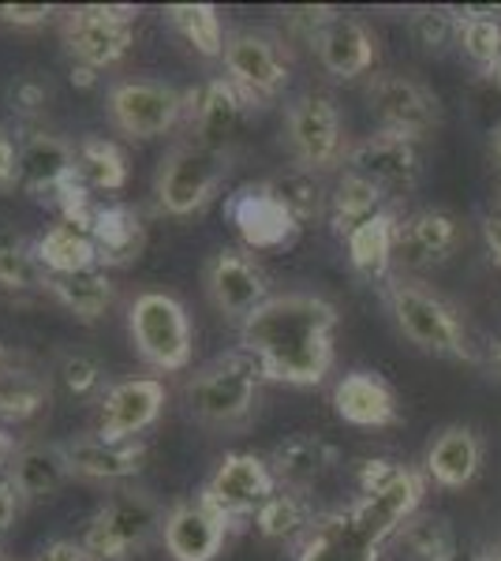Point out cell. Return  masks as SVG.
<instances>
[{"label":"cell","mask_w":501,"mask_h":561,"mask_svg":"<svg viewBox=\"0 0 501 561\" xmlns=\"http://www.w3.org/2000/svg\"><path fill=\"white\" fill-rule=\"evenodd\" d=\"M337 307L311 293L270 296L240 322V352L259 364L266 382L322 386L333 367Z\"/></svg>","instance_id":"obj_1"},{"label":"cell","mask_w":501,"mask_h":561,"mask_svg":"<svg viewBox=\"0 0 501 561\" xmlns=\"http://www.w3.org/2000/svg\"><path fill=\"white\" fill-rule=\"evenodd\" d=\"M382 300H386L389 314H394L397 330L405 333L415 348L431 352V356H442V359H476L457 307L445 304L434 288L423 285V280L389 274L382 280Z\"/></svg>","instance_id":"obj_2"},{"label":"cell","mask_w":501,"mask_h":561,"mask_svg":"<svg viewBox=\"0 0 501 561\" xmlns=\"http://www.w3.org/2000/svg\"><path fill=\"white\" fill-rule=\"evenodd\" d=\"M262 378L259 364L248 352H225L209 359L191 375L187 382V409L206 427H240L259 409V386Z\"/></svg>","instance_id":"obj_3"},{"label":"cell","mask_w":501,"mask_h":561,"mask_svg":"<svg viewBox=\"0 0 501 561\" xmlns=\"http://www.w3.org/2000/svg\"><path fill=\"white\" fill-rule=\"evenodd\" d=\"M423 494H426V483L415 468L375 457V460H363L360 497L349 502V510H352V517L386 547V542H394L397 531L415 517V510L423 505Z\"/></svg>","instance_id":"obj_4"},{"label":"cell","mask_w":501,"mask_h":561,"mask_svg":"<svg viewBox=\"0 0 501 561\" xmlns=\"http://www.w3.org/2000/svg\"><path fill=\"white\" fill-rule=\"evenodd\" d=\"M232 173V150H214L203 142H180L172 147L153 176L158 206L172 217H191L206 210Z\"/></svg>","instance_id":"obj_5"},{"label":"cell","mask_w":501,"mask_h":561,"mask_svg":"<svg viewBox=\"0 0 501 561\" xmlns=\"http://www.w3.org/2000/svg\"><path fill=\"white\" fill-rule=\"evenodd\" d=\"M166 531V513L150 494L121 491L98 505L83 531V550L90 561H127L143 554Z\"/></svg>","instance_id":"obj_6"},{"label":"cell","mask_w":501,"mask_h":561,"mask_svg":"<svg viewBox=\"0 0 501 561\" xmlns=\"http://www.w3.org/2000/svg\"><path fill=\"white\" fill-rule=\"evenodd\" d=\"M127 337L135 356L153 370H184L195 352L187 307L169 293H139L127 307Z\"/></svg>","instance_id":"obj_7"},{"label":"cell","mask_w":501,"mask_h":561,"mask_svg":"<svg viewBox=\"0 0 501 561\" xmlns=\"http://www.w3.org/2000/svg\"><path fill=\"white\" fill-rule=\"evenodd\" d=\"M135 23H139V8L132 4L68 8V15L60 20V42L71 65L105 71L124 60L135 45Z\"/></svg>","instance_id":"obj_8"},{"label":"cell","mask_w":501,"mask_h":561,"mask_svg":"<svg viewBox=\"0 0 501 561\" xmlns=\"http://www.w3.org/2000/svg\"><path fill=\"white\" fill-rule=\"evenodd\" d=\"M285 139H288V150H293L296 165L315 176L333 165H341L344 153H349L337 102L330 94H322V90H307V94H299L288 102Z\"/></svg>","instance_id":"obj_9"},{"label":"cell","mask_w":501,"mask_h":561,"mask_svg":"<svg viewBox=\"0 0 501 561\" xmlns=\"http://www.w3.org/2000/svg\"><path fill=\"white\" fill-rule=\"evenodd\" d=\"M184 116H191V90L180 94L158 79H124L109 87V121L127 139H158Z\"/></svg>","instance_id":"obj_10"},{"label":"cell","mask_w":501,"mask_h":561,"mask_svg":"<svg viewBox=\"0 0 501 561\" xmlns=\"http://www.w3.org/2000/svg\"><path fill=\"white\" fill-rule=\"evenodd\" d=\"M225 79L248 98V105H266L277 94H285L293 79V60L281 38L262 31H236L225 42Z\"/></svg>","instance_id":"obj_11"},{"label":"cell","mask_w":501,"mask_h":561,"mask_svg":"<svg viewBox=\"0 0 501 561\" xmlns=\"http://www.w3.org/2000/svg\"><path fill=\"white\" fill-rule=\"evenodd\" d=\"M277 476H273L270 460L254 454H225L217 460V468L203 483L198 502H206L214 513H221L232 528H240L243 520H254V513L262 510V502L277 491Z\"/></svg>","instance_id":"obj_12"},{"label":"cell","mask_w":501,"mask_h":561,"mask_svg":"<svg viewBox=\"0 0 501 561\" xmlns=\"http://www.w3.org/2000/svg\"><path fill=\"white\" fill-rule=\"evenodd\" d=\"M344 173L371 180V184L386 192V198H400L415 192L419 176H423V153H419L415 139H405V135L394 131H375L349 147Z\"/></svg>","instance_id":"obj_13"},{"label":"cell","mask_w":501,"mask_h":561,"mask_svg":"<svg viewBox=\"0 0 501 561\" xmlns=\"http://www.w3.org/2000/svg\"><path fill=\"white\" fill-rule=\"evenodd\" d=\"M367 102H371V116L378 121V131H394L415 142L423 135H431L442 121L439 98L423 83H415L408 76H394V71L371 79Z\"/></svg>","instance_id":"obj_14"},{"label":"cell","mask_w":501,"mask_h":561,"mask_svg":"<svg viewBox=\"0 0 501 561\" xmlns=\"http://www.w3.org/2000/svg\"><path fill=\"white\" fill-rule=\"evenodd\" d=\"M169 404V389L161 378H127L109 386L98 401L94 434L102 442H135L161 420Z\"/></svg>","instance_id":"obj_15"},{"label":"cell","mask_w":501,"mask_h":561,"mask_svg":"<svg viewBox=\"0 0 501 561\" xmlns=\"http://www.w3.org/2000/svg\"><path fill=\"white\" fill-rule=\"evenodd\" d=\"M225 214L236 225L240 240L248 243L251 251H277L296 243L299 225L296 217L285 210L277 195H273L270 180H259V184H243L236 187L225 203Z\"/></svg>","instance_id":"obj_16"},{"label":"cell","mask_w":501,"mask_h":561,"mask_svg":"<svg viewBox=\"0 0 501 561\" xmlns=\"http://www.w3.org/2000/svg\"><path fill=\"white\" fill-rule=\"evenodd\" d=\"M206 296L229 322H243L259 311L266 296V274L259 262L236 248H221L206 262Z\"/></svg>","instance_id":"obj_17"},{"label":"cell","mask_w":501,"mask_h":561,"mask_svg":"<svg viewBox=\"0 0 501 561\" xmlns=\"http://www.w3.org/2000/svg\"><path fill=\"white\" fill-rule=\"evenodd\" d=\"M382 550L386 547L344 505L315 517L311 528L296 539L293 561H382Z\"/></svg>","instance_id":"obj_18"},{"label":"cell","mask_w":501,"mask_h":561,"mask_svg":"<svg viewBox=\"0 0 501 561\" xmlns=\"http://www.w3.org/2000/svg\"><path fill=\"white\" fill-rule=\"evenodd\" d=\"M229 531L232 524L195 497V502H180L166 513L161 542H166V554L172 561H214L221 554Z\"/></svg>","instance_id":"obj_19"},{"label":"cell","mask_w":501,"mask_h":561,"mask_svg":"<svg viewBox=\"0 0 501 561\" xmlns=\"http://www.w3.org/2000/svg\"><path fill=\"white\" fill-rule=\"evenodd\" d=\"M464 237V225L457 214L449 210H415L412 217L397 225V255L405 266L426 270V266H442L457 255Z\"/></svg>","instance_id":"obj_20"},{"label":"cell","mask_w":501,"mask_h":561,"mask_svg":"<svg viewBox=\"0 0 501 561\" xmlns=\"http://www.w3.org/2000/svg\"><path fill=\"white\" fill-rule=\"evenodd\" d=\"M311 49H315L318 65L330 71L333 79H341V83L367 76L378 60V45H375V34L367 31V23L355 20V15H341V12L322 26V34L315 38Z\"/></svg>","instance_id":"obj_21"},{"label":"cell","mask_w":501,"mask_h":561,"mask_svg":"<svg viewBox=\"0 0 501 561\" xmlns=\"http://www.w3.org/2000/svg\"><path fill=\"white\" fill-rule=\"evenodd\" d=\"M333 412L344 423L363 431H378V427H394L400 420V404L394 386L386 382L375 370H352L341 375L333 386Z\"/></svg>","instance_id":"obj_22"},{"label":"cell","mask_w":501,"mask_h":561,"mask_svg":"<svg viewBox=\"0 0 501 561\" xmlns=\"http://www.w3.org/2000/svg\"><path fill=\"white\" fill-rule=\"evenodd\" d=\"M248 98L236 90L229 79L217 76L209 79L206 87L191 90V131H195V142L214 150H229L232 135L240 131L243 116H248Z\"/></svg>","instance_id":"obj_23"},{"label":"cell","mask_w":501,"mask_h":561,"mask_svg":"<svg viewBox=\"0 0 501 561\" xmlns=\"http://www.w3.org/2000/svg\"><path fill=\"white\" fill-rule=\"evenodd\" d=\"M71 472L94 483H124L147 468V442H102L94 431L64 442Z\"/></svg>","instance_id":"obj_24"},{"label":"cell","mask_w":501,"mask_h":561,"mask_svg":"<svg viewBox=\"0 0 501 561\" xmlns=\"http://www.w3.org/2000/svg\"><path fill=\"white\" fill-rule=\"evenodd\" d=\"M76 173V147L53 131H26L20 139V176L23 192L49 203L57 187Z\"/></svg>","instance_id":"obj_25"},{"label":"cell","mask_w":501,"mask_h":561,"mask_svg":"<svg viewBox=\"0 0 501 561\" xmlns=\"http://www.w3.org/2000/svg\"><path fill=\"white\" fill-rule=\"evenodd\" d=\"M49 375L26 352L0 345V420L26 423L49 404Z\"/></svg>","instance_id":"obj_26"},{"label":"cell","mask_w":501,"mask_h":561,"mask_svg":"<svg viewBox=\"0 0 501 561\" xmlns=\"http://www.w3.org/2000/svg\"><path fill=\"white\" fill-rule=\"evenodd\" d=\"M423 468L445 491H464L468 483H476L482 468V438L464 423H449L431 438Z\"/></svg>","instance_id":"obj_27"},{"label":"cell","mask_w":501,"mask_h":561,"mask_svg":"<svg viewBox=\"0 0 501 561\" xmlns=\"http://www.w3.org/2000/svg\"><path fill=\"white\" fill-rule=\"evenodd\" d=\"M90 240L98 248V266L102 270L132 266L143 255V248H147V221L127 203L98 206L94 225H90Z\"/></svg>","instance_id":"obj_28"},{"label":"cell","mask_w":501,"mask_h":561,"mask_svg":"<svg viewBox=\"0 0 501 561\" xmlns=\"http://www.w3.org/2000/svg\"><path fill=\"white\" fill-rule=\"evenodd\" d=\"M337 446L318 434H293V438L277 442L270 454V468L277 476L281 486H293V491H311L322 476L333 472L337 465Z\"/></svg>","instance_id":"obj_29"},{"label":"cell","mask_w":501,"mask_h":561,"mask_svg":"<svg viewBox=\"0 0 501 561\" xmlns=\"http://www.w3.org/2000/svg\"><path fill=\"white\" fill-rule=\"evenodd\" d=\"M8 479L15 483L23 502H42V497L57 494L68 479H76V472H71L68 454H64V442H34V446L12 457Z\"/></svg>","instance_id":"obj_30"},{"label":"cell","mask_w":501,"mask_h":561,"mask_svg":"<svg viewBox=\"0 0 501 561\" xmlns=\"http://www.w3.org/2000/svg\"><path fill=\"white\" fill-rule=\"evenodd\" d=\"M34 259L42 262V270L49 277H68V274H87V270H102L98 266V248L90 240L87 229L60 221L53 229H45L34 240Z\"/></svg>","instance_id":"obj_31"},{"label":"cell","mask_w":501,"mask_h":561,"mask_svg":"<svg viewBox=\"0 0 501 561\" xmlns=\"http://www.w3.org/2000/svg\"><path fill=\"white\" fill-rule=\"evenodd\" d=\"M397 225H400L397 214L382 210L344 237V248H349V262L355 274H363L367 280L389 277V262L397 255Z\"/></svg>","instance_id":"obj_32"},{"label":"cell","mask_w":501,"mask_h":561,"mask_svg":"<svg viewBox=\"0 0 501 561\" xmlns=\"http://www.w3.org/2000/svg\"><path fill=\"white\" fill-rule=\"evenodd\" d=\"M45 293H49L68 314H76L79 322H98L116 300V285L109 280L105 270L49 277V280H45Z\"/></svg>","instance_id":"obj_33"},{"label":"cell","mask_w":501,"mask_h":561,"mask_svg":"<svg viewBox=\"0 0 501 561\" xmlns=\"http://www.w3.org/2000/svg\"><path fill=\"white\" fill-rule=\"evenodd\" d=\"M382 203H386V192H382V187H375L371 180H363L355 173H344L330 195L333 232L344 240L352 229H360L363 221H371L375 214H382Z\"/></svg>","instance_id":"obj_34"},{"label":"cell","mask_w":501,"mask_h":561,"mask_svg":"<svg viewBox=\"0 0 501 561\" xmlns=\"http://www.w3.org/2000/svg\"><path fill=\"white\" fill-rule=\"evenodd\" d=\"M315 524V513L311 505H307L304 491H293V486H277L266 502H262V510L254 513V528H259L262 539H299L307 528Z\"/></svg>","instance_id":"obj_35"},{"label":"cell","mask_w":501,"mask_h":561,"mask_svg":"<svg viewBox=\"0 0 501 561\" xmlns=\"http://www.w3.org/2000/svg\"><path fill=\"white\" fill-rule=\"evenodd\" d=\"M76 176L90 192H121L127 184V158L113 139L87 135L76 147Z\"/></svg>","instance_id":"obj_36"},{"label":"cell","mask_w":501,"mask_h":561,"mask_svg":"<svg viewBox=\"0 0 501 561\" xmlns=\"http://www.w3.org/2000/svg\"><path fill=\"white\" fill-rule=\"evenodd\" d=\"M169 15V26L184 38L191 49L203 53V57L217 60L225 57V23L217 15L214 4H172L166 8Z\"/></svg>","instance_id":"obj_37"},{"label":"cell","mask_w":501,"mask_h":561,"mask_svg":"<svg viewBox=\"0 0 501 561\" xmlns=\"http://www.w3.org/2000/svg\"><path fill=\"white\" fill-rule=\"evenodd\" d=\"M45 280H49V274L34 259V243H23L20 232L0 225V288L15 296L45 293Z\"/></svg>","instance_id":"obj_38"},{"label":"cell","mask_w":501,"mask_h":561,"mask_svg":"<svg viewBox=\"0 0 501 561\" xmlns=\"http://www.w3.org/2000/svg\"><path fill=\"white\" fill-rule=\"evenodd\" d=\"M457 45L482 76H490L501 65V15L490 8H464Z\"/></svg>","instance_id":"obj_39"},{"label":"cell","mask_w":501,"mask_h":561,"mask_svg":"<svg viewBox=\"0 0 501 561\" xmlns=\"http://www.w3.org/2000/svg\"><path fill=\"white\" fill-rule=\"evenodd\" d=\"M394 542L408 561H445L457 550V539H453L445 517H412L394 536Z\"/></svg>","instance_id":"obj_40"},{"label":"cell","mask_w":501,"mask_h":561,"mask_svg":"<svg viewBox=\"0 0 501 561\" xmlns=\"http://www.w3.org/2000/svg\"><path fill=\"white\" fill-rule=\"evenodd\" d=\"M270 187H273V195H277L281 203H285V210L296 217L299 229L322 217V203H326L322 184H318V176L307 173V169L296 165V169H288V173L273 176Z\"/></svg>","instance_id":"obj_41"},{"label":"cell","mask_w":501,"mask_h":561,"mask_svg":"<svg viewBox=\"0 0 501 561\" xmlns=\"http://www.w3.org/2000/svg\"><path fill=\"white\" fill-rule=\"evenodd\" d=\"M408 34L412 42L419 45L423 53H445L453 42L460 38V12L457 8H434V4H423V8H412L408 12Z\"/></svg>","instance_id":"obj_42"},{"label":"cell","mask_w":501,"mask_h":561,"mask_svg":"<svg viewBox=\"0 0 501 561\" xmlns=\"http://www.w3.org/2000/svg\"><path fill=\"white\" fill-rule=\"evenodd\" d=\"M49 203L60 210V221H68V225H76V229L90 232V225H94V214H98V203H94V192H90V187L76 173L64 180V184L57 187V195H53Z\"/></svg>","instance_id":"obj_43"},{"label":"cell","mask_w":501,"mask_h":561,"mask_svg":"<svg viewBox=\"0 0 501 561\" xmlns=\"http://www.w3.org/2000/svg\"><path fill=\"white\" fill-rule=\"evenodd\" d=\"M57 378L68 393L90 397V393H98V386H102V367H98L90 356H83V352H64L60 364H57Z\"/></svg>","instance_id":"obj_44"},{"label":"cell","mask_w":501,"mask_h":561,"mask_svg":"<svg viewBox=\"0 0 501 561\" xmlns=\"http://www.w3.org/2000/svg\"><path fill=\"white\" fill-rule=\"evenodd\" d=\"M333 8H315V4H307V8H288L285 12V26H288V34L293 38H304V42H311L322 34V26L333 20Z\"/></svg>","instance_id":"obj_45"},{"label":"cell","mask_w":501,"mask_h":561,"mask_svg":"<svg viewBox=\"0 0 501 561\" xmlns=\"http://www.w3.org/2000/svg\"><path fill=\"white\" fill-rule=\"evenodd\" d=\"M15 187H23V176H20V142L8 135V128H0V195H12Z\"/></svg>","instance_id":"obj_46"},{"label":"cell","mask_w":501,"mask_h":561,"mask_svg":"<svg viewBox=\"0 0 501 561\" xmlns=\"http://www.w3.org/2000/svg\"><path fill=\"white\" fill-rule=\"evenodd\" d=\"M57 15L53 4H0V23L8 26H42Z\"/></svg>","instance_id":"obj_47"},{"label":"cell","mask_w":501,"mask_h":561,"mask_svg":"<svg viewBox=\"0 0 501 561\" xmlns=\"http://www.w3.org/2000/svg\"><path fill=\"white\" fill-rule=\"evenodd\" d=\"M45 98H49V90H45L38 79H20V83L12 87V108H15V113H23V116L42 113Z\"/></svg>","instance_id":"obj_48"},{"label":"cell","mask_w":501,"mask_h":561,"mask_svg":"<svg viewBox=\"0 0 501 561\" xmlns=\"http://www.w3.org/2000/svg\"><path fill=\"white\" fill-rule=\"evenodd\" d=\"M20 491H15V483L8 476H0V531H8L20 517Z\"/></svg>","instance_id":"obj_49"},{"label":"cell","mask_w":501,"mask_h":561,"mask_svg":"<svg viewBox=\"0 0 501 561\" xmlns=\"http://www.w3.org/2000/svg\"><path fill=\"white\" fill-rule=\"evenodd\" d=\"M38 561H90V558H87L83 542L57 539V542H49V547L42 550V554H38Z\"/></svg>","instance_id":"obj_50"},{"label":"cell","mask_w":501,"mask_h":561,"mask_svg":"<svg viewBox=\"0 0 501 561\" xmlns=\"http://www.w3.org/2000/svg\"><path fill=\"white\" fill-rule=\"evenodd\" d=\"M482 240H487L490 255L501 266V210L498 214H482Z\"/></svg>","instance_id":"obj_51"},{"label":"cell","mask_w":501,"mask_h":561,"mask_svg":"<svg viewBox=\"0 0 501 561\" xmlns=\"http://www.w3.org/2000/svg\"><path fill=\"white\" fill-rule=\"evenodd\" d=\"M71 83H76V87H94L98 83V71L83 68V65H71Z\"/></svg>","instance_id":"obj_52"},{"label":"cell","mask_w":501,"mask_h":561,"mask_svg":"<svg viewBox=\"0 0 501 561\" xmlns=\"http://www.w3.org/2000/svg\"><path fill=\"white\" fill-rule=\"evenodd\" d=\"M490 165H494L498 173H501V124H498L494 131H490Z\"/></svg>","instance_id":"obj_53"},{"label":"cell","mask_w":501,"mask_h":561,"mask_svg":"<svg viewBox=\"0 0 501 561\" xmlns=\"http://www.w3.org/2000/svg\"><path fill=\"white\" fill-rule=\"evenodd\" d=\"M445 561H490V558H487V550H460L457 547Z\"/></svg>","instance_id":"obj_54"},{"label":"cell","mask_w":501,"mask_h":561,"mask_svg":"<svg viewBox=\"0 0 501 561\" xmlns=\"http://www.w3.org/2000/svg\"><path fill=\"white\" fill-rule=\"evenodd\" d=\"M15 457V446H12V434L4 431V423H0V460H12Z\"/></svg>","instance_id":"obj_55"},{"label":"cell","mask_w":501,"mask_h":561,"mask_svg":"<svg viewBox=\"0 0 501 561\" xmlns=\"http://www.w3.org/2000/svg\"><path fill=\"white\" fill-rule=\"evenodd\" d=\"M487 79H490V87H494V90H498V98H501V65H498L494 71H490V76H487Z\"/></svg>","instance_id":"obj_56"},{"label":"cell","mask_w":501,"mask_h":561,"mask_svg":"<svg viewBox=\"0 0 501 561\" xmlns=\"http://www.w3.org/2000/svg\"><path fill=\"white\" fill-rule=\"evenodd\" d=\"M487 558H490V561H501V542H494V547L487 550Z\"/></svg>","instance_id":"obj_57"},{"label":"cell","mask_w":501,"mask_h":561,"mask_svg":"<svg viewBox=\"0 0 501 561\" xmlns=\"http://www.w3.org/2000/svg\"><path fill=\"white\" fill-rule=\"evenodd\" d=\"M494 370H498V378H501V341L494 345Z\"/></svg>","instance_id":"obj_58"},{"label":"cell","mask_w":501,"mask_h":561,"mask_svg":"<svg viewBox=\"0 0 501 561\" xmlns=\"http://www.w3.org/2000/svg\"><path fill=\"white\" fill-rule=\"evenodd\" d=\"M0 561H4V558H0Z\"/></svg>","instance_id":"obj_59"}]
</instances>
